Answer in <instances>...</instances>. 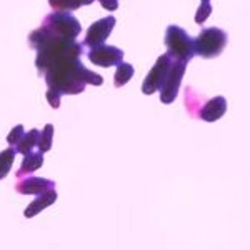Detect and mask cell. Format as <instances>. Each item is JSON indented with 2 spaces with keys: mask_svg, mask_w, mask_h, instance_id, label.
I'll return each mask as SVG.
<instances>
[{
  "mask_svg": "<svg viewBox=\"0 0 250 250\" xmlns=\"http://www.w3.org/2000/svg\"><path fill=\"white\" fill-rule=\"evenodd\" d=\"M29 43L37 50L35 65L45 77L48 90L62 95L82 94L87 83L102 85L104 79L82 63L83 45L77 40L57 37L45 27L30 32Z\"/></svg>",
  "mask_w": 250,
  "mask_h": 250,
  "instance_id": "cell-1",
  "label": "cell"
},
{
  "mask_svg": "<svg viewBox=\"0 0 250 250\" xmlns=\"http://www.w3.org/2000/svg\"><path fill=\"white\" fill-rule=\"evenodd\" d=\"M165 47H167V55L172 60L188 63L195 57L193 39L182 27H177V25L167 27V32H165Z\"/></svg>",
  "mask_w": 250,
  "mask_h": 250,
  "instance_id": "cell-2",
  "label": "cell"
},
{
  "mask_svg": "<svg viewBox=\"0 0 250 250\" xmlns=\"http://www.w3.org/2000/svg\"><path fill=\"white\" fill-rule=\"evenodd\" d=\"M227 45V34L222 29L210 27V29H202L200 34L193 39V50L195 55H200L204 59L219 57Z\"/></svg>",
  "mask_w": 250,
  "mask_h": 250,
  "instance_id": "cell-3",
  "label": "cell"
},
{
  "mask_svg": "<svg viewBox=\"0 0 250 250\" xmlns=\"http://www.w3.org/2000/svg\"><path fill=\"white\" fill-rule=\"evenodd\" d=\"M43 27L57 37L75 40L82 32V25L70 12H52L43 19Z\"/></svg>",
  "mask_w": 250,
  "mask_h": 250,
  "instance_id": "cell-4",
  "label": "cell"
},
{
  "mask_svg": "<svg viewBox=\"0 0 250 250\" xmlns=\"http://www.w3.org/2000/svg\"><path fill=\"white\" fill-rule=\"evenodd\" d=\"M170 65H172V59L167 54L160 55L157 59L155 65L152 67V70L147 74V77H145L142 83V92L145 95H152L154 92L162 88L165 79L168 75V70H170Z\"/></svg>",
  "mask_w": 250,
  "mask_h": 250,
  "instance_id": "cell-5",
  "label": "cell"
},
{
  "mask_svg": "<svg viewBox=\"0 0 250 250\" xmlns=\"http://www.w3.org/2000/svg\"><path fill=\"white\" fill-rule=\"evenodd\" d=\"M185 68H187V63L179 62V60H172L170 70H168V75L165 79L162 88H160V100L162 104H172L173 100L179 95V88L180 83H182Z\"/></svg>",
  "mask_w": 250,
  "mask_h": 250,
  "instance_id": "cell-6",
  "label": "cell"
},
{
  "mask_svg": "<svg viewBox=\"0 0 250 250\" xmlns=\"http://www.w3.org/2000/svg\"><path fill=\"white\" fill-rule=\"evenodd\" d=\"M114 27H115V17H112V15H108L105 19L97 20V22H94L90 27H88L87 35H85V39H83L82 45L90 47V48L104 45L105 40L110 37Z\"/></svg>",
  "mask_w": 250,
  "mask_h": 250,
  "instance_id": "cell-7",
  "label": "cell"
},
{
  "mask_svg": "<svg viewBox=\"0 0 250 250\" xmlns=\"http://www.w3.org/2000/svg\"><path fill=\"white\" fill-rule=\"evenodd\" d=\"M87 57L92 63L99 67H112L124 62V50L114 45H99L87 52Z\"/></svg>",
  "mask_w": 250,
  "mask_h": 250,
  "instance_id": "cell-8",
  "label": "cell"
},
{
  "mask_svg": "<svg viewBox=\"0 0 250 250\" xmlns=\"http://www.w3.org/2000/svg\"><path fill=\"white\" fill-rule=\"evenodd\" d=\"M54 180L42 179V177H23V179H19L17 185H15V190L22 195H40V193L54 190Z\"/></svg>",
  "mask_w": 250,
  "mask_h": 250,
  "instance_id": "cell-9",
  "label": "cell"
},
{
  "mask_svg": "<svg viewBox=\"0 0 250 250\" xmlns=\"http://www.w3.org/2000/svg\"><path fill=\"white\" fill-rule=\"evenodd\" d=\"M227 112V100L222 95L213 97V99L207 100L202 107L197 112V119H202L205 122H217L220 117Z\"/></svg>",
  "mask_w": 250,
  "mask_h": 250,
  "instance_id": "cell-10",
  "label": "cell"
},
{
  "mask_svg": "<svg viewBox=\"0 0 250 250\" xmlns=\"http://www.w3.org/2000/svg\"><path fill=\"white\" fill-rule=\"evenodd\" d=\"M55 200H57V192H55V188H54V190H48L45 193H40L37 199H35L34 202H32L29 207L25 208L23 215H25L27 219H32V217H35L37 213L42 212L43 208L50 207V205L54 204Z\"/></svg>",
  "mask_w": 250,
  "mask_h": 250,
  "instance_id": "cell-11",
  "label": "cell"
},
{
  "mask_svg": "<svg viewBox=\"0 0 250 250\" xmlns=\"http://www.w3.org/2000/svg\"><path fill=\"white\" fill-rule=\"evenodd\" d=\"M43 164V154L39 150L32 152V154H27L23 157V162L20 165V170L17 172V177L19 179H23V177L30 175L32 172H35L39 167H42Z\"/></svg>",
  "mask_w": 250,
  "mask_h": 250,
  "instance_id": "cell-12",
  "label": "cell"
},
{
  "mask_svg": "<svg viewBox=\"0 0 250 250\" xmlns=\"http://www.w3.org/2000/svg\"><path fill=\"white\" fill-rule=\"evenodd\" d=\"M39 139H40V130L37 128H32V130L27 132L25 135H23V139L20 140V144L15 147V150H17V154H32V152L37 150V145H39Z\"/></svg>",
  "mask_w": 250,
  "mask_h": 250,
  "instance_id": "cell-13",
  "label": "cell"
},
{
  "mask_svg": "<svg viewBox=\"0 0 250 250\" xmlns=\"http://www.w3.org/2000/svg\"><path fill=\"white\" fill-rule=\"evenodd\" d=\"M94 0H48L50 7L55 12H68V10H75L80 9L83 5H90Z\"/></svg>",
  "mask_w": 250,
  "mask_h": 250,
  "instance_id": "cell-14",
  "label": "cell"
},
{
  "mask_svg": "<svg viewBox=\"0 0 250 250\" xmlns=\"http://www.w3.org/2000/svg\"><path fill=\"white\" fill-rule=\"evenodd\" d=\"M15 155H17L15 147L5 148L3 152H0V180L9 175L12 164H14V160H15Z\"/></svg>",
  "mask_w": 250,
  "mask_h": 250,
  "instance_id": "cell-15",
  "label": "cell"
},
{
  "mask_svg": "<svg viewBox=\"0 0 250 250\" xmlns=\"http://www.w3.org/2000/svg\"><path fill=\"white\" fill-rule=\"evenodd\" d=\"M132 77H134V67L125 62L119 63V65H117V72H115V79H114L115 87H124Z\"/></svg>",
  "mask_w": 250,
  "mask_h": 250,
  "instance_id": "cell-16",
  "label": "cell"
},
{
  "mask_svg": "<svg viewBox=\"0 0 250 250\" xmlns=\"http://www.w3.org/2000/svg\"><path fill=\"white\" fill-rule=\"evenodd\" d=\"M52 140H54V125L47 124L43 127V130L40 132V139H39V145H37V150L45 154L52 148Z\"/></svg>",
  "mask_w": 250,
  "mask_h": 250,
  "instance_id": "cell-17",
  "label": "cell"
},
{
  "mask_svg": "<svg viewBox=\"0 0 250 250\" xmlns=\"http://www.w3.org/2000/svg\"><path fill=\"white\" fill-rule=\"evenodd\" d=\"M212 14V5H210V0H202V3H200L199 10H197L195 14V23H204L205 20L210 17Z\"/></svg>",
  "mask_w": 250,
  "mask_h": 250,
  "instance_id": "cell-18",
  "label": "cell"
},
{
  "mask_svg": "<svg viewBox=\"0 0 250 250\" xmlns=\"http://www.w3.org/2000/svg\"><path fill=\"white\" fill-rule=\"evenodd\" d=\"M25 135V130H23V125H15L10 130V134L7 135V142L10 144V147H17L20 144V140Z\"/></svg>",
  "mask_w": 250,
  "mask_h": 250,
  "instance_id": "cell-19",
  "label": "cell"
},
{
  "mask_svg": "<svg viewBox=\"0 0 250 250\" xmlns=\"http://www.w3.org/2000/svg\"><path fill=\"white\" fill-rule=\"evenodd\" d=\"M60 97L57 92H52V90H47V100H48V104H50V107H54V108H59L60 107Z\"/></svg>",
  "mask_w": 250,
  "mask_h": 250,
  "instance_id": "cell-20",
  "label": "cell"
},
{
  "mask_svg": "<svg viewBox=\"0 0 250 250\" xmlns=\"http://www.w3.org/2000/svg\"><path fill=\"white\" fill-rule=\"evenodd\" d=\"M100 5L107 10H117L119 9V0H99Z\"/></svg>",
  "mask_w": 250,
  "mask_h": 250,
  "instance_id": "cell-21",
  "label": "cell"
}]
</instances>
